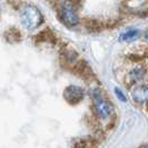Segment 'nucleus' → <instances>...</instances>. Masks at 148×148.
I'll return each instance as SVG.
<instances>
[{"label":"nucleus","mask_w":148,"mask_h":148,"mask_svg":"<svg viewBox=\"0 0 148 148\" xmlns=\"http://www.w3.org/2000/svg\"><path fill=\"white\" fill-rule=\"evenodd\" d=\"M115 95L117 96V98H118L120 101H124V103H126L127 101L126 95L124 94V91H123L120 88H115Z\"/></svg>","instance_id":"obj_15"},{"label":"nucleus","mask_w":148,"mask_h":148,"mask_svg":"<svg viewBox=\"0 0 148 148\" xmlns=\"http://www.w3.org/2000/svg\"><path fill=\"white\" fill-rule=\"evenodd\" d=\"M57 12L59 16L60 20L67 27H75L79 23V16L77 14V10L75 9L69 2L64 0L57 8Z\"/></svg>","instance_id":"obj_3"},{"label":"nucleus","mask_w":148,"mask_h":148,"mask_svg":"<svg viewBox=\"0 0 148 148\" xmlns=\"http://www.w3.org/2000/svg\"><path fill=\"white\" fill-rule=\"evenodd\" d=\"M141 32L139 29L137 28H130L124 31L123 34H120L119 36V41H124V42H128V41H134L136 39L140 37Z\"/></svg>","instance_id":"obj_12"},{"label":"nucleus","mask_w":148,"mask_h":148,"mask_svg":"<svg viewBox=\"0 0 148 148\" xmlns=\"http://www.w3.org/2000/svg\"><path fill=\"white\" fill-rule=\"evenodd\" d=\"M84 26L85 28L88 30L89 32H99L104 29V23L97 19H94V18H89V19H85L84 20Z\"/></svg>","instance_id":"obj_11"},{"label":"nucleus","mask_w":148,"mask_h":148,"mask_svg":"<svg viewBox=\"0 0 148 148\" xmlns=\"http://www.w3.org/2000/svg\"><path fill=\"white\" fill-rule=\"evenodd\" d=\"M90 96L92 100L91 110L97 119H107L111 115V104L109 100L105 97L103 91L99 88H94L90 90Z\"/></svg>","instance_id":"obj_1"},{"label":"nucleus","mask_w":148,"mask_h":148,"mask_svg":"<svg viewBox=\"0 0 148 148\" xmlns=\"http://www.w3.org/2000/svg\"><path fill=\"white\" fill-rule=\"evenodd\" d=\"M75 148H92V146H91V143H90V141L80 140L76 146H75Z\"/></svg>","instance_id":"obj_16"},{"label":"nucleus","mask_w":148,"mask_h":148,"mask_svg":"<svg viewBox=\"0 0 148 148\" xmlns=\"http://www.w3.org/2000/svg\"><path fill=\"white\" fill-rule=\"evenodd\" d=\"M32 40L35 44H44V42H48V44L55 45L57 42V37L55 35V32L49 28H45L44 30L39 31L37 35H35L32 37Z\"/></svg>","instance_id":"obj_7"},{"label":"nucleus","mask_w":148,"mask_h":148,"mask_svg":"<svg viewBox=\"0 0 148 148\" xmlns=\"http://www.w3.org/2000/svg\"><path fill=\"white\" fill-rule=\"evenodd\" d=\"M132 98L133 100L139 106H143L147 103L148 98V89L146 85L136 86L132 90Z\"/></svg>","instance_id":"obj_8"},{"label":"nucleus","mask_w":148,"mask_h":148,"mask_svg":"<svg viewBox=\"0 0 148 148\" xmlns=\"http://www.w3.org/2000/svg\"><path fill=\"white\" fill-rule=\"evenodd\" d=\"M67 2H69L76 10L82 9V5H84V0H66Z\"/></svg>","instance_id":"obj_13"},{"label":"nucleus","mask_w":148,"mask_h":148,"mask_svg":"<svg viewBox=\"0 0 148 148\" xmlns=\"http://www.w3.org/2000/svg\"><path fill=\"white\" fill-rule=\"evenodd\" d=\"M71 71L75 75L82 77L84 80L87 82H91V80H96V75L94 74L91 67L89 66V64L86 60H78L76 62V65L73 67Z\"/></svg>","instance_id":"obj_5"},{"label":"nucleus","mask_w":148,"mask_h":148,"mask_svg":"<svg viewBox=\"0 0 148 148\" xmlns=\"http://www.w3.org/2000/svg\"><path fill=\"white\" fill-rule=\"evenodd\" d=\"M145 57H143L140 53H136V52H133L130 55H128V59L130 61H134V62H138V61H141Z\"/></svg>","instance_id":"obj_14"},{"label":"nucleus","mask_w":148,"mask_h":148,"mask_svg":"<svg viewBox=\"0 0 148 148\" xmlns=\"http://www.w3.org/2000/svg\"><path fill=\"white\" fill-rule=\"evenodd\" d=\"M3 38L9 44H17V42H20L22 40V34L18 28L11 27L5 31Z\"/></svg>","instance_id":"obj_10"},{"label":"nucleus","mask_w":148,"mask_h":148,"mask_svg":"<svg viewBox=\"0 0 148 148\" xmlns=\"http://www.w3.org/2000/svg\"><path fill=\"white\" fill-rule=\"evenodd\" d=\"M146 70L144 67H135L133 69H130L126 75V82L128 86H134L137 82H139L145 77Z\"/></svg>","instance_id":"obj_9"},{"label":"nucleus","mask_w":148,"mask_h":148,"mask_svg":"<svg viewBox=\"0 0 148 148\" xmlns=\"http://www.w3.org/2000/svg\"><path fill=\"white\" fill-rule=\"evenodd\" d=\"M62 95H64V98L68 104L75 106V105L82 103V99L85 98V90L79 86L70 85V86L65 88Z\"/></svg>","instance_id":"obj_4"},{"label":"nucleus","mask_w":148,"mask_h":148,"mask_svg":"<svg viewBox=\"0 0 148 148\" xmlns=\"http://www.w3.org/2000/svg\"><path fill=\"white\" fill-rule=\"evenodd\" d=\"M20 22L27 30H34L41 26L45 21V18L40 10L36 6L27 5L20 9Z\"/></svg>","instance_id":"obj_2"},{"label":"nucleus","mask_w":148,"mask_h":148,"mask_svg":"<svg viewBox=\"0 0 148 148\" xmlns=\"http://www.w3.org/2000/svg\"><path fill=\"white\" fill-rule=\"evenodd\" d=\"M78 60H79V56L74 49L65 46L60 50V64L62 65L64 68H66L68 70H71Z\"/></svg>","instance_id":"obj_6"}]
</instances>
